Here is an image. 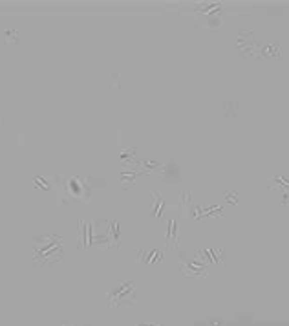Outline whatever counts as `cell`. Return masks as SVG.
<instances>
[{
  "label": "cell",
  "mask_w": 289,
  "mask_h": 326,
  "mask_svg": "<svg viewBox=\"0 0 289 326\" xmlns=\"http://www.w3.org/2000/svg\"><path fill=\"white\" fill-rule=\"evenodd\" d=\"M130 290H132V280L116 284V290L108 293V297L112 299V306H123V304H130Z\"/></svg>",
  "instance_id": "cell-1"
}]
</instances>
